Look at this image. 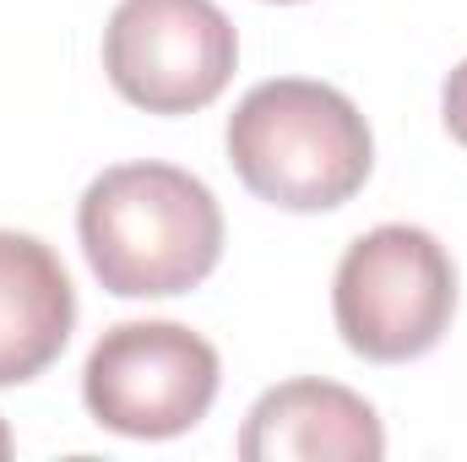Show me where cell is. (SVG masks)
<instances>
[{"label":"cell","mask_w":467,"mask_h":462,"mask_svg":"<svg viewBox=\"0 0 467 462\" xmlns=\"http://www.w3.org/2000/svg\"><path fill=\"white\" fill-rule=\"evenodd\" d=\"M77 234L93 278L119 299H174L223 261L218 196L174 163H115L77 207Z\"/></svg>","instance_id":"1"},{"label":"cell","mask_w":467,"mask_h":462,"mask_svg":"<svg viewBox=\"0 0 467 462\" xmlns=\"http://www.w3.org/2000/svg\"><path fill=\"white\" fill-rule=\"evenodd\" d=\"M229 163L283 213H332L375 169V136L348 93L310 77L255 82L229 115Z\"/></svg>","instance_id":"2"},{"label":"cell","mask_w":467,"mask_h":462,"mask_svg":"<svg viewBox=\"0 0 467 462\" xmlns=\"http://www.w3.org/2000/svg\"><path fill=\"white\" fill-rule=\"evenodd\" d=\"M337 338L369 364H408L451 332L457 261L430 229L380 224L358 234L332 278Z\"/></svg>","instance_id":"3"},{"label":"cell","mask_w":467,"mask_h":462,"mask_svg":"<svg viewBox=\"0 0 467 462\" xmlns=\"http://www.w3.org/2000/svg\"><path fill=\"white\" fill-rule=\"evenodd\" d=\"M223 359L180 321H119L82 364L88 414L130 441H174L218 403Z\"/></svg>","instance_id":"4"},{"label":"cell","mask_w":467,"mask_h":462,"mask_svg":"<svg viewBox=\"0 0 467 462\" xmlns=\"http://www.w3.org/2000/svg\"><path fill=\"white\" fill-rule=\"evenodd\" d=\"M239 33L218 0H119L104 27V71L147 115H196L223 99Z\"/></svg>","instance_id":"5"},{"label":"cell","mask_w":467,"mask_h":462,"mask_svg":"<svg viewBox=\"0 0 467 462\" xmlns=\"http://www.w3.org/2000/svg\"><path fill=\"white\" fill-rule=\"evenodd\" d=\"M244 462H380L386 430L380 414L337 381H283L255 397L239 430Z\"/></svg>","instance_id":"6"},{"label":"cell","mask_w":467,"mask_h":462,"mask_svg":"<svg viewBox=\"0 0 467 462\" xmlns=\"http://www.w3.org/2000/svg\"><path fill=\"white\" fill-rule=\"evenodd\" d=\"M77 289L60 256L22 229H0V386L38 381L71 343Z\"/></svg>","instance_id":"7"},{"label":"cell","mask_w":467,"mask_h":462,"mask_svg":"<svg viewBox=\"0 0 467 462\" xmlns=\"http://www.w3.org/2000/svg\"><path fill=\"white\" fill-rule=\"evenodd\" d=\"M441 120H446V131L467 147V60L446 77V88H441Z\"/></svg>","instance_id":"8"},{"label":"cell","mask_w":467,"mask_h":462,"mask_svg":"<svg viewBox=\"0 0 467 462\" xmlns=\"http://www.w3.org/2000/svg\"><path fill=\"white\" fill-rule=\"evenodd\" d=\"M11 457V430H5V419H0V462Z\"/></svg>","instance_id":"9"},{"label":"cell","mask_w":467,"mask_h":462,"mask_svg":"<svg viewBox=\"0 0 467 462\" xmlns=\"http://www.w3.org/2000/svg\"><path fill=\"white\" fill-rule=\"evenodd\" d=\"M272 5H299V0H272Z\"/></svg>","instance_id":"10"}]
</instances>
